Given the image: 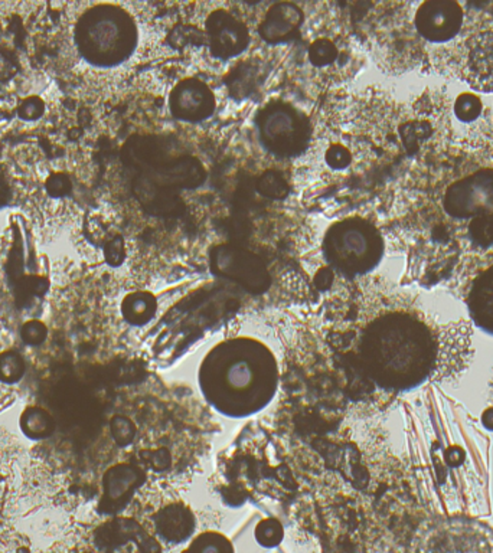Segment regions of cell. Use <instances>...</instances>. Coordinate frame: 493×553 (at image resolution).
<instances>
[{
	"mask_svg": "<svg viewBox=\"0 0 493 553\" xmlns=\"http://www.w3.org/2000/svg\"><path fill=\"white\" fill-rule=\"evenodd\" d=\"M431 135L420 156L416 240L431 270L493 251V162L483 142Z\"/></svg>",
	"mask_w": 493,
	"mask_h": 553,
	"instance_id": "6da1fadb",
	"label": "cell"
},
{
	"mask_svg": "<svg viewBox=\"0 0 493 553\" xmlns=\"http://www.w3.org/2000/svg\"><path fill=\"white\" fill-rule=\"evenodd\" d=\"M20 426L27 437L35 438V440L48 437L54 430L51 417L39 408H29L25 411L20 419Z\"/></svg>",
	"mask_w": 493,
	"mask_h": 553,
	"instance_id": "9a60e30c",
	"label": "cell"
},
{
	"mask_svg": "<svg viewBox=\"0 0 493 553\" xmlns=\"http://www.w3.org/2000/svg\"><path fill=\"white\" fill-rule=\"evenodd\" d=\"M169 109L178 120L201 123L214 114L215 96L205 82L183 80L172 89Z\"/></svg>",
	"mask_w": 493,
	"mask_h": 553,
	"instance_id": "9c48e42d",
	"label": "cell"
},
{
	"mask_svg": "<svg viewBox=\"0 0 493 553\" xmlns=\"http://www.w3.org/2000/svg\"><path fill=\"white\" fill-rule=\"evenodd\" d=\"M11 199V189H9L8 183L4 182V178H0V208L8 204Z\"/></svg>",
	"mask_w": 493,
	"mask_h": 553,
	"instance_id": "cb8c5ba5",
	"label": "cell"
},
{
	"mask_svg": "<svg viewBox=\"0 0 493 553\" xmlns=\"http://www.w3.org/2000/svg\"><path fill=\"white\" fill-rule=\"evenodd\" d=\"M43 110H45V105H43V101L41 98H27L20 104L19 116L25 119V120H36V119L42 116Z\"/></svg>",
	"mask_w": 493,
	"mask_h": 553,
	"instance_id": "ffe728a7",
	"label": "cell"
},
{
	"mask_svg": "<svg viewBox=\"0 0 493 553\" xmlns=\"http://www.w3.org/2000/svg\"><path fill=\"white\" fill-rule=\"evenodd\" d=\"M256 538L260 541V545L273 548V546L279 545L283 539V527L277 520L266 518L257 526Z\"/></svg>",
	"mask_w": 493,
	"mask_h": 553,
	"instance_id": "ac0fdd59",
	"label": "cell"
},
{
	"mask_svg": "<svg viewBox=\"0 0 493 553\" xmlns=\"http://www.w3.org/2000/svg\"><path fill=\"white\" fill-rule=\"evenodd\" d=\"M25 364L22 357L15 352H4L0 355V380L15 383L22 380Z\"/></svg>",
	"mask_w": 493,
	"mask_h": 553,
	"instance_id": "e0dca14e",
	"label": "cell"
},
{
	"mask_svg": "<svg viewBox=\"0 0 493 553\" xmlns=\"http://www.w3.org/2000/svg\"><path fill=\"white\" fill-rule=\"evenodd\" d=\"M121 310L126 320L133 325H144L155 313V298L149 293H135L125 298Z\"/></svg>",
	"mask_w": 493,
	"mask_h": 553,
	"instance_id": "5bb4252c",
	"label": "cell"
},
{
	"mask_svg": "<svg viewBox=\"0 0 493 553\" xmlns=\"http://www.w3.org/2000/svg\"><path fill=\"white\" fill-rule=\"evenodd\" d=\"M47 189L54 196H63L70 190V179L64 174H54L48 180Z\"/></svg>",
	"mask_w": 493,
	"mask_h": 553,
	"instance_id": "603a6c76",
	"label": "cell"
},
{
	"mask_svg": "<svg viewBox=\"0 0 493 553\" xmlns=\"http://www.w3.org/2000/svg\"><path fill=\"white\" fill-rule=\"evenodd\" d=\"M311 58L316 65H327L336 58V48L329 41H318L312 47Z\"/></svg>",
	"mask_w": 493,
	"mask_h": 553,
	"instance_id": "d6986e66",
	"label": "cell"
},
{
	"mask_svg": "<svg viewBox=\"0 0 493 553\" xmlns=\"http://www.w3.org/2000/svg\"><path fill=\"white\" fill-rule=\"evenodd\" d=\"M385 241L377 225L362 218L335 222L323 236V256L346 277H362L380 265Z\"/></svg>",
	"mask_w": 493,
	"mask_h": 553,
	"instance_id": "5b68a950",
	"label": "cell"
},
{
	"mask_svg": "<svg viewBox=\"0 0 493 553\" xmlns=\"http://www.w3.org/2000/svg\"><path fill=\"white\" fill-rule=\"evenodd\" d=\"M22 337L27 343H41L47 337V327L41 321H29L22 329Z\"/></svg>",
	"mask_w": 493,
	"mask_h": 553,
	"instance_id": "44dd1931",
	"label": "cell"
},
{
	"mask_svg": "<svg viewBox=\"0 0 493 553\" xmlns=\"http://www.w3.org/2000/svg\"><path fill=\"white\" fill-rule=\"evenodd\" d=\"M421 553H493V529L466 516L439 518L426 534Z\"/></svg>",
	"mask_w": 493,
	"mask_h": 553,
	"instance_id": "8992f818",
	"label": "cell"
},
{
	"mask_svg": "<svg viewBox=\"0 0 493 553\" xmlns=\"http://www.w3.org/2000/svg\"><path fill=\"white\" fill-rule=\"evenodd\" d=\"M205 27L211 52L217 58H235L249 48V27L231 12L217 11L211 13Z\"/></svg>",
	"mask_w": 493,
	"mask_h": 553,
	"instance_id": "ba28073f",
	"label": "cell"
},
{
	"mask_svg": "<svg viewBox=\"0 0 493 553\" xmlns=\"http://www.w3.org/2000/svg\"><path fill=\"white\" fill-rule=\"evenodd\" d=\"M258 135L270 153L290 157L304 150L309 127L304 117L290 105L273 104L258 117Z\"/></svg>",
	"mask_w": 493,
	"mask_h": 553,
	"instance_id": "52a82bcc",
	"label": "cell"
},
{
	"mask_svg": "<svg viewBox=\"0 0 493 553\" xmlns=\"http://www.w3.org/2000/svg\"><path fill=\"white\" fill-rule=\"evenodd\" d=\"M299 11H296L295 6L277 4L272 12H268L263 27V35L268 41L286 38L290 32H295L296 27H299Z\"/></svg>",
	"mask_w": 493,
	"mask_h": 553,
	"instance_id": "8fae6325",
	"label": "cell"
},
{
	"mask_svg": "<svg viewBox=\"0 0 493 553\" xmlns=\"http://www.w3.org/2000/svg\"><path fill=\"white\" fill-rule=\"evenodd\" d=\"M194 529V520L188 511L171 509L158 518V532L169 541H182L189 538Z\"/></svg>",
	"mask_w": 493,
	"mask_h": 553,
	"instance_id": "7c38bea8",
	"label": "cell"
},
{
	"mask_svg": "<svg viewBox=\"0 0 493 553\" xmlns=\"http://www.w3.org/2000/svg\"><path fill=\"white\" fill-rule=\"evenodd\" d=\"M74 42L89 65L110 70L123 65L136 52L139 25L120 4H94L78 18Z\"/></svg>",
	"mask_w": 493,
	"mask_h": 553,
	"instance_id": "277c9868",
	"label": "cell"
},
{
	"mask_svg": "<svg viewBox=\"0 0 493 553\" xmlns=\"http://www.w3.org/2000/svg\"><path fill=\"white\" fill-rule=\"evenodd\" d=\"M182 553H234V549L224 534L205 532L199 534Z\"/></svg>",
	"mask_w": 493,
	"mask_h": 553,
	"instance_id": "2e32d148",
	"label": "cell"
},
{
	"mask_svg": "<svg viewBox=\"0 0 493 553\" xmlns=\"http://www.w3.org/2000/svg\"><path fill=\"white\" fill-rule=\"evenodd\" d=\"M466 304L474 325L493 336V264L474 275L467 290Z\"/></svg>",
	"mask_w": 493,
	"mask_h": 553,
	"instance_id": "30bf717a",
	"label": "cell"
},
{
	"mask_svg": "<svg viewBox=\"0 0 493 553\" xmlns=\"http://www.w3.org/2000/svg\"><path fill=\"white\" fill-rule=\"evenodd\" d=\"M199 387L211 405L227 417H249L265 408L277 387V365L265 344L231 339L204 360Z\"/></svg>",
	"mask_w": 493,
	"mask_h": 553,
	"instance_id": "3957f363",
	"label": "cell"
},
{
	"mask_svg": "<svg viewBox=\"0 0 493 553\" xmlns=\"http://www.w3.org/2000/svg\"><path fill=\"white\" fill-rule=\"evenodd\" d=\"M483 111H485V103L478 94L472 93V91L458 93L451 101V109H449L451 116L455 117V120L463 126L476 123L483 116Z\"/></svg>",
	"mask_w": 493,
	"mask_h": 553,
	"instance_id": "4fadbf2b",
	"label": "cell"
},
{
	"mask_svg": "<svg viewBox=\"0 0 493 553\" xmlns=\"http://www.w3.org/2000/svg\"><path fill=\"white\" fill-rule=\"evenodd\" d=\"M327 160L332 169H345L350 163V151L339 144H335L327 150Z\"/></svg>",
	"mask_w": 493,
	"mask_h": 553,
	"instance_id": "7402d4cb",
	"label": "cell"
},
{
	"mask_svg": "<svg viewBox=\"0 0 493 553\" xmlns=\"http://www.w3.org/2000/svg\"><path fill=\"white\" fill-rule=\"evenodd\" d=\"M359 355L380 387L410 391L435 371L437 332L416 311H387L366 326Z\"/></svg>",
	"mask_w": 493,
	"mask_h": 553,
	"instance_id": "7a4b0ae2",
	"label": "cell"
}]
</instances>
